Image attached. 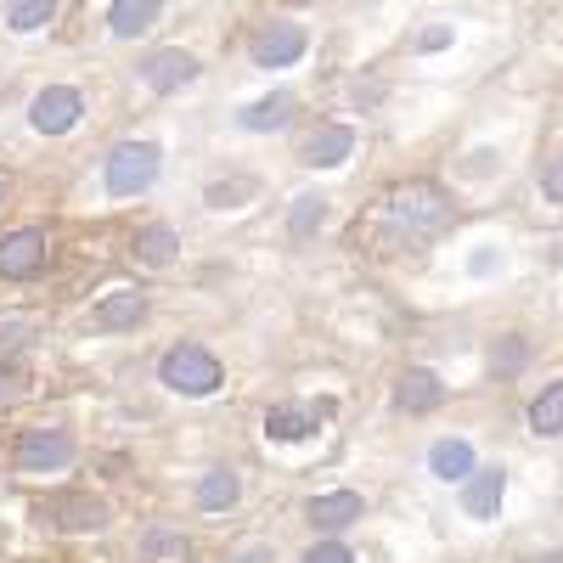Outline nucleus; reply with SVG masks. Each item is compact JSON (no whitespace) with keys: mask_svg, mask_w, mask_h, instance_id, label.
<instances>
[{"mask_svg":"<svg viewBox=\"0 0 563 563\" xmlns=\"http://www.w3.org/2000/svg\"><path fill=\"white\" fill-rule=\"evenodd\" d=\"M158 384L175 389V395H186V400H203V395H214L225 384V372H220V361L203 344H175L158 361Z\"/></svg>","mask_w":563,"mask_h":563,"instance_id":"nucleus-1","label":"nucleus"},{"mask_svg":"<svg viewBox=\"0 0 563 563\" xmlns=\"http://www.w3.org/2000/svg\"><path fill=\"white\" fill-rule=\"evenodd\" d=\"M34 519L63 536H90V530H108V501L90 490H52L34 501Z\"/></svg>","mask_w":563,"mask_h":563,"instance_id":"nucleus-2","label":"nucleus"},{"mask_svg":"<svg viewBox=\"0 0 563 563\" xmlns=\"http://www.w3.org/2000/svg\"><path fill=\"white\" fill-rule=\"evenodd\" d=\"M158 147L153 141H119V147L108 153V192L113 198H135L147 192V186L158 180Z\"/></svg>","mask_w":563,"mask_h":563,"instance_id":"nucleus-3","label":"nucleus"},{"mask_svg":"<svg viewBox=\"0 0 563 563\" xmlns=\"http://www.w3.org/2000/svg\"><path fill=\"white\" fill-rule=\"evenodd\" d=\"M79 456L68 429H23L18 440V474H63V467Z\"/></svg>","mask_w":563,"mask_h":563,"instance_id":"nucleus-4","label":"nucleus"},{"mask_svg":"<svg viewBox=\"0 0 563 563\" xmlns=\"http://www.w3.org/2000/svg\"><path fill=\"white\" fill-rule=\"evenodd\" d=\"M395 220L411 225V231H445L451 225V198L434 180H411V186L395 192Z\"/></svg>","mask_w":563,"mask_h":563,"instance_id":"nucleus-5","label":"nucleus"},{"mask_svg":"<svg viewBox=\"0 0 563 563\" xmlns=\"http://www.w3.org/2000/svg\"><path fill=\"white\" fill-rule=\"evenodd\" d=\"M45 260H52V238H45L40 225H23V231H12V238H0V276L7 282L40 276Z\"/></svg>","mask_w":563,"mask_h":563,"instance_id":"nucleus-6","label":"nucleus"},{"mask_svg":"<svg viewBox=\"0 0 563 563\" xmlns=\"http://www.w3.org/2000/svg\"><path fill=\"white\" fill-rule=\"evenodd\" d=\"M79 113H85V97H79L74 85H45L40 97H34V108H29V124L40 135H68L79 124Z\"/></svg>","mask_w":563,"mask_h":563,"instance_id":"nucleus-7","label":"nucleus"},{"mask_svg":"<svg viewBox=\"0 0 563 563\" xmlns=\"http://www.w3.org/2000/svg\"><path fill=\"white\" fill-rule=\"evenodd\" d=\"M305 519H310L316 530H327V536H339V530H350V525L366 519V501H361L355 490H327V496H310Z\"/></svg>","mask_w":563,"mask_h":563,"instance_id":"nucleus-8","label":"nucleus"},{"mask_svg":"<svg viewBox=\"0 0 563 563\" xmlns=\"http://www.w3.org/2000/svg\"><path fill=\"white\" fill-rule=\"evenodd\" d=\"M305 57V29L299 23H271L254 34V68H288Z\"/></svg>","mask_w":563,"mask_h":563,"instance_id":"nucleus-9","label":"nucleus"},{"mask_svg":"<svg viewBox=\"0 0 563 563\" xmlns=\"http://www.w3.org/2000/svg\"><path fill=\"white\" fill-rule=\"evenodd\" d=\"M141 321H147V294L141 288H119L90 310V327H97V333H130V327H141Z\"/></svg>","mask_w":563,"mask_h":563,"instance_id":"nucleus-10","label":"nucleus"},{"mask_svg":"<svg viewBox=\"0 0 563 563\" xmlns=\"http://www.w3.org/2000/svg\"><path fill=\"white\" fill-rule=\"evenodd\" d=\"M198 79V57L192 52H153L147 63H141V85L158 90V97H169V90L192 85Z\"/></svg>","mask_w":563,"mask_h":563,"instance_id":"nucleus-11","label":"nucleus"},{"mask_svg":"<svg viewBox=\"0 0 563 563\" xmlns=\"http://www.w3.org/2000/svg\"><path fill=\"white\" fill-rule=\"evenodd\" d=\"M501 490H507L501 467H474V474L462 479V512H467V519H496Z\"/></svg>","mask_w":563,"mask_h":563,"instance_id":"nucleus-12","label":"nucleus"},{"mask_svg":"<svg viewBox=\"0 0 563 563\" xmlns=\"http://www.w3.org/2000/svg\"><path fill=\"white\" fill-rule=\"evenodd\" d=\"M350 153H355V130H350V124H327V130H316V135L305 141L299 158H305L310 169H339Z\"/></svg>","mask_w":563,"mask_h":563,"instance_id":"nucleus-13","label":"nucleus"},{"mask_svg":"<svg viewBox=\"0 0 563 563\" xmlns=\"http://www.w3.org/2000/svg\"><path fill=\"white\" fill-rule=\"evenodd\" d=\"M135 547H141V563H192V541L175 525H147Z\"/></svg>","mask_w":563,"mask_h":563,"instance_id":"nucleus-14","label":"nucleus"},{"mask_svg":"<svg viewBox=\"0 0 563 563\" xmlns=\"http://www.w3.org/2000/svg\"><path fill=\"white\" fill-rule=\"evenodd\" d=\"M395 400H400L406 411H434V406L445 400V384L434 378V372L411 366V372H400V384H395Z\"/></svg>","mask_w":563,"mask_h":563,"instance_id":"nucleus-15","label":"nucleus"},{"mask_svg":"<svg viewBox=\"0 0 563 563\" xmlns=\"http://www.w3.org/2000/svg\"><path fill=\"white\" fill-rule=\"evenodd\" d=\"M164 12V0H113V12H108V29L119 40H135V34H147Z\"/></svg>","mask_w":563,"mask_h":563,"instance_id":"nucleus-16","label":"nucleus"},{"mask_svg":"<svg viewBox=\"0 0 563 563\" xmlns=\"http://www.w3.org/2000/svg\"><path fill=\"white\" fill-rule=\"evenodd\" d=\"M429 467H434V474L451 485H462L467 474H474V445H467V440H434V451H429Z\"/></svg>","mask_w":563,"mask_h":563,"instance_id":"nucleus-17","label":"nucleus"},{"mask_svg":"<svg viewBox=\"0 0 563 563\" xmlns=\"http://www.w3.org/2000/svg\"><path fill=\"white\" fill-rule=\"evenodd\" d=\"M175 249H180V238H175V225H164V220L135 231V260H147V265H169Z\"/></svg>","mask_w":563,"mask_h":563,"instance_id":"nucleus-18","label":"nucleus"},{"mask_svg":"<svg viewBox=\"0 0 563 563\" xmlns=\"http://www.w3.org/2000/svg\"><path fill=\"white\" fill-rule=\"evenodd\" d=\"M316 429V411L310 406H271L265 411V434L271 440H305Z\"/></svg>","mask_w":563,"mask_h":563,"instance_id":"nucleus-19","label":"nucleus"},{"mask_svg":"<svg viewBox=\"0 0 563 563\" xmlns=\"http://www.w3.org/2000/svg\"><path fill=\"white\" fill-rule=\"evenodd\" d=\"M243 496V485H238V474H231V467H209V474L198 479V507L203 512H220V507H231Z\"/></svg>","mask_w":563,"mask_h":563,"instance_id":"nucleus-20","label":"nucleus"},{"mask_svg":"<svg viewBox=\"0 0 563 563\" xmlns=\"http://www.w3.org/2000/svg\"><path fill=\"white\" fill-rule=\"evenodd\" d=\"M40 327L34 321H0V372H18V361L34 350Z\"/></svg>","mask_w":563,"mask_h":563,"instance_id":"nucleus-21","label":"nucleus"},{"mask_svg":"<svg viewBox=\"0 0 563 563\" xmlns=\"http://www.w3.org/2000/svg\"><path fill=\"white\" fill-rule=\"evenodd\" d=\"M288 119H294V97H282V90H276V97H265V102H254V108H243V113H238V124H243V130H254V135H260V130H282Z\"/></svg>","mask_w":563,"mask_h":563,"instance_id":"nucleus-22","label":"nucleus"},{"mask_svg":"<svg viewBox=\"0 0 563 563\" xmlns=\"http://www.w3.org/2000/svg\"><path fill=\"white\" fill-rule=\"evenodd\" d=\"M530 429L547 434V440L563 434V384H547V389L536 395V406H530Z\"/></svg>","mask_w":563,"mask_h":563,"instance_id":"nucleus-23","label":"nucleus"},{"mask_svg":"<svg viewBox=\"0 0 563 563\" xmlns=\"http://www.w3.org/2000/svg\"><path fill=\"white\" fill-rule=\"evenodd\" d=\"M57 18V0H7V29L12 34H34Z\"/></svg>","mask_w":563,"mask_h":563,"instance_id":"nucleus-24","label":"nucleus"},{"mask_svg":"<svg viewBox=\"0 0 563 563\" xmlns=\"http://www.w3.org/2000/svg\"><path fill=\"white\" fill-rule=\"evenodd\" d=\"M321 220H327V198H316V192L294 198V214H288V231H294V238H310Z\"/></svg>","mask_w":563,"mask_h":563,"instance_id":"nucleus-25","label":"nucleus"},{"mask_svg":"<svg viewBox=\"0 0 563 563\" xmlns=\"http://www.w3.org/2000/svg\"><path fill=\"white\" fill-rule=\"evenodd\" d=\"M254 192V180H231V186H209V203L214 209H238V198Z\"/></svg>","mask_w":563,"mask_h":563,"instance_id":"nucleus-26","label":"nucleus"},{"mask_svg":"<svg viewBox=\"0 0 563 563\" xmlns=\"http://www.w3.org/2000/svg\"><path fill=\"white\" fill-rule=\"evenodd\" d=\"M299 563H355V552H350V547H339V541H321V547H310Z\"/></svg>","mask_w":563,"mask_h":563,"instance_id":"nucleus-27","label":"nucleus"},{"mask_svg":"<svg viewBox=\"0 0 563 563\" xmlns=\"http://www.w3.org/2000/svg\"><path fill=\"white\" fill-rule=\"evenodd\" d=\"M490 366H496V372H519V366H525V339H507V344L490 355Z\"/></svg>","mask_w":563,"mask_h":563,"instance_id":"nucleus-28","label":"nucleus"},{"mask_svg":"<svg viewBox=\"0 0 563 563\" xmlns=\"http://www.w3.org/2000/svg\"><path fill=\"white\" fill-rule=\"evenodd\" d=\"M541 192H547L552 203H563V158H558V164H547V175H541Z\"/></svg>","mask_w":563,"mask_h":563,"instance_id":"nucleus-29","label":"nucleus"},{"mask_svg":"<svg viewBox=\"0 0 563 563\" xmlns=\"http://www.w3.org/2000/svg\"><path fill=\"white\" fill-rule=\"evenodd\" d=\"M225 563H276V552L271 547H243V552H231Z\"/></svg>","mask_w":563,"mask_h":563,"instance_id":"nucleus-30","label":"nucleus"},{"mask_svg":"<svg viewBox=\"0 0 563 563\" xmlns=\"http://www.w3.org/2000/svg\"><path fill=\"white\" fill-rule=\"evenodd\" d=\"M445 40H451V29H429V34H422V52H440Z\"/></svg>","mask_w":563,"mask_h":563,"instance_id":"nucleus-31","label":"nucleus"},{"mask_svg":"<svg viewBox=\"0 0 563 563\" xmlns=\"http://www.w3.org/2000/svg\"><path fill=\"white\" fill-rule=\"evenodd\" d=\"M12 400H18V389H12V378H7V384H0V406H12Z\"/></svg>","mask_w":563,"mask_h":563,"instance_id":"nucleus-32","label":"nucleus"},{"mask_svg":"<svg viewBox=\"0 0 563 563\" xmlns=\"http://www.w3.org/2000/svg\"><path fill=\"white\" fill-rule=\"evenodd\" d=\"M525 563H563V558H558V552H547V558H525Z\"/></svg>","mask_w":563,"mask_h":563,"instance_id":"nucleus-33","label":"nucleus"},{"mask_svg":"<svg viewBox=\"0 0 563 563\" xmlns=\"http://www.w3.org/2000/svg\"><path fill=\"white\" fill-rule=\"evenodd\" d=\"M0 203H7V186H0Z\"/></svg>","mask_w":563,"mask_h":563,"instance_id":"nucleus-34","label":"nucleus"}]
</instances>
